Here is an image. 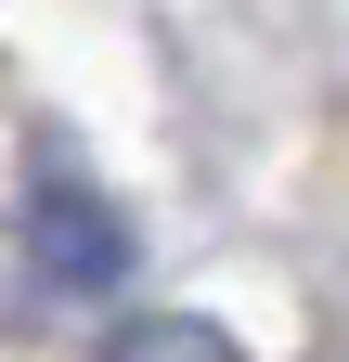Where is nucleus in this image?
Returning <instances> with one entry per match:
<instances>
[{"label":"nucleus","instance_id":"f03ea898","mask_svg":"<svg viewBox=\"0 0 349 362\" xmlns=\"http://www.w3.org/2000/svg\"><path fill=\"white\" fill-rule=\"evenodd\" d=\"M104 362H246L233 324H207V310H129L104 337Z\"/></svg>","mask_w":349,"mask_h":362},{"label":"nucleus","instance_id":"f257e3e1","mask_svg":"<svg viewBox=\"0 0 349 362\" xmlns=\"http://www.w3.org/2000/svg\"><path fill=\"white\" fill-rule=\"evenodd\" d=\"M26 259L52 272V285L104 298L117 272H129V233H117V207H91V194H39V207H26Z\"/></svg>","mask_w":349,"mask_h":362}]
</instances>
